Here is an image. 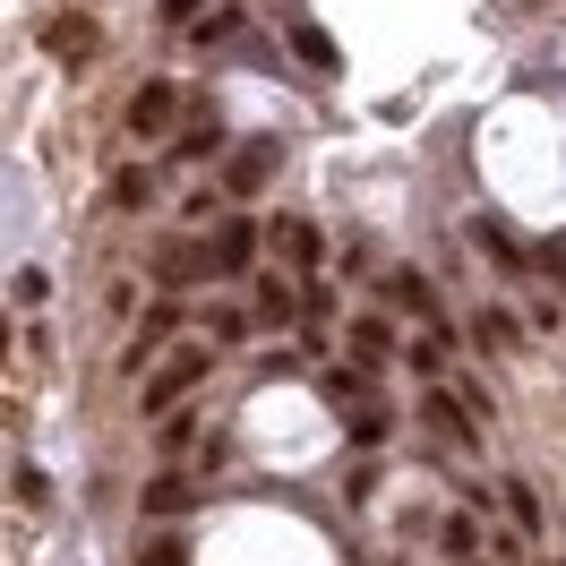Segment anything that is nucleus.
I'll return each instance as SVG.
<instances>
[{"label": "nucleus", "mask_w": 566, "mask_h": 566, "mask_svg": "<svg viewBox=\"0 0 566 566\" xmlns=\"http://www.w3.org/2000/svg\"><path fill=\"white\" fill-rule=\"evenodd\" d=\"M283 43H292V52H301V61H310V70H326V77L344 70V61H335V43H326L318 27H292V35H283Z\"/></svg>", "instance_id": "obj_12"}, {"label": "nucleus", "mask_w": 566, "mask_h": 566, "mask_svg": "<svg viewBox=\"0 0 566 566\" xmlns=\"http://www.w3.org/2000/svg\"><path fill=\"white\" fill-rule=\"evenodd\" d=\"M172 326H180V310H172V301H155V310L138 318V335H129V360H146L155 344H164V335H172Z\"/></svg>", "instance_id": "obj_10"}, {"label": "nucleus", "mask_w": 566, "mask_h": 566, "mask_svg": "<svg viewBox=\"0 0 566 566\" xmlns=\"http://www.w3.org/2000/svg\"><path fill=\"white\" fill-rule=\"evenodd\" d=\"M155 275H164V283H198V275H214V249L164 241V249H155Z\"/></svg>", "instance_id": "obj_4"}, {"label": "nucleus", "mask_w": 566, "mask_h": 566, "mask_svg": "<svg viewBox=\"0 0 566 566\" xmlns=\"http://www.w3.org/2000/svg\"><path fill=\"white\" fill-rule=\"evenodd\" d=\"M189 438H198V412H164V421H155V447H164V455H180Z\"/></svg>", "instance_id": "obj_18"}, {"label": "nucleus", "mask_w": 566, "mask_h": 566, "mask_svg": "<svg viewBox=\"0 0 566 566\" xmlns=\"http://www.w3.org/2000/svg\"><path fill=\"white\" fill-rule=\"evenodd\" d=\"M353 429V447H378V438H387V412H360V421H344Z\"/></svg>", "instance_id": "obj_24"}, {"label": "nucleus", "mask_w": 566, "mask_h": 566, "mask_svg": "<svg viewBox=\"0 0 566 566\" xmlns=\"http://www.w3.org/2000/svg\"><path fill=\"white\" fill-rule=\"evenodd\" d=\"M387 301H395V310H421V318H438V292H429L421 275H387Z\"/></svg>", "instance_id": "obj_13"}, {"label": "nucleus", "mask_w": 566, "mask_h": 566, "mask_svg": "<svg viewBox=\"0 0 566 566\" xmlns=\"http://www.w3.org/2000/svg\"><path fill=\"white\" fill-rule=\"evenodd\" d=\"M472 241L490 249L497 266H524V249H515V232H506V223H490V214H481V223H472Z\"/></svg>", "instance_id": "obj_15"}, {"label": "nucleus", "mask_w": 566, "mask_h": 566, "mask_svg": "<svg viewBox=\"0 0 566 566\" xmlns=\"http://www.w3.org/2000/svg\"><path fill=\"white\" fill-rule=\"evenodd\" d=\"M258 318L292 326V318H301V292H292V283H258Z\"/></svg>", "instance_id": "obj_14"}, {"label": "nucleus", "mask_w": 566, "mask_h": 566, "mask_svg": "<svg viewBox=\"0 0 566 566\" xmlns=\"http://www.w3.org/2000/svg\"><path fill=\"white\" fill-rule=\"evenodd\" d=\"M43 52H52V61H86V52H95V18H52V27H43Z\"/></svg>", "instance_id": "obj_5"}, {"label": "nucleus", "mask_w": 566, "mask_h": 566, "mask_svg": "<svg viewBox=\"0 0 566 566\" xmlns=\"http://www.w3.org/2000/svg\"><path fill=\"white\" fill-rule=\"evenodd\" d=\"M104 198H112V207H120V214H138L146 198H155V180H146V164H120V172H112V189H104Z\"/></svg>", "instance_id": "obj_9"}, {"label": "nucleus", "mask_w": 566, "mask_h": 566, "mask_svg": "<svg viewBox=\"0 0 566 566\" xmlns=\"http://www.w3.org/2000/svg\"><path fill=\"white\" fill-rule=\"evenodd\" d=\"M266 172H275V138H249V155H232V172H223V189H258Z\"/></svg>", "instance_id": "obj_7"}, {"label": "nucleus", "mask_w": 566, "mask_h": 566, "mask_svg": "<svg viewBox=\"0 0 566 566\" xmlns=\"http://www.w3.org/2000/svg\"><path fill=\"white\" fill-rule=\"evenodd\" d=\"M403 360H412L421 378H438V360H447V344H438V335H421V344H412V353H403Z\"/></svg>", "instance_id": "obj_23"}, {"label": "nucleus", "mask_w": 566, "mask_h": 566, "mask_svg": "<svg viewBox=\"0 0 566 566\" xmlns=\"http://www.w3.org/2000/svg\"><path fill=\"white\" fill-rule=\"evenodd\" d=\"M180 506H198V490H189L180 472H155V481H146V515H180Z\"/></svg>", "instance_id": "obj_8"}, {"label": "nucleus", "mask_w": 566, "mask_h": 566, "mask_svg": "<svg viewBox=\"0 0 566 566\" xmlns=\"http://www.w3.org/2000/svg\"><path fill=\"white\" fill-rule=\"evenodd\" d=\"M275 241L292 249V258H301V266H318V232H310V223H275Z\"/></svg>", "instance_id": "obj_20"}, {"label": "nucleus", "mask_w": 566, "mask_h": 566, "mask_svg": "<svg viewBox=\"0 0 566 566\" xmlns=\"http://www.w3.org/2000/svg\"><path fill=\"white\" fill-rule=\"evenodd\" d=\"M506 515L524 532H541V497H532V481H506Z\"/></svg>", "instance_id": "obj_19"}, {"label": "nucleus", "mask_w": 566, "mask_h": 566, "mask_svg": "<svg viewBox=\"0 0 566 566\" xmlns=\"http://www.w3.org/2000/svg\"><path fill=\"white\" fill-rule=\"evenodd\" d=\"M515 335H524V326L506 318V310H481V318H472V344H490V353H506Z\"/></svg>", "instance_id": "obj_16"}, {"label": "nucleus", "mask_w": 566, "mask_h": 566, "mask_svg": "<svg viewBox=\"0 0 566 566\" xmlns=\"http://www.w3.org/2000/svg\"><path fill=\"white\" fill-rule=\"evenodd\" d=\"M463 566H481V558H463Z\"/></svg>", "instance_id": "obj_28"}, {"label": "nucleus", "mask_w": 566, "mask_h": 566, "mask_svg": "<svg viewBox=\"0 0 566 566\" xmlns=\"http://www.w3.org/2000/svg\"><path fill=\"white\" fill-rule=\"evenodd\" d=\"M421 421H429V438H438V447H481V421L463 412L455 395H421Z\"/></svg>", "instance_id": "obj_2"}, {"label": "nucleus", "mask_w": 566, "mask_h": 566, "mask_svg": "<svg viewBox=\"0 0 566 566\" xmlns=\"http://www.w3.org/2000/svg\"><path fill=\"white\" fill-rule=\"evenodd\" d=\"M207 369H214V353H172L164 369H155V378H146V421H164V412H172L180 395H189L198 378H207Z\"/></svg>", "instance_id": "obj_1"}, {"label": "nucleus", "mask_w": 566, "mask_h": 566, "mask_svg": "<svg viewBox=\"0 0 566 566\" xmlns=\"http://www.w3.org/2000/svg\"><path fill=\"white\" fill-rule=\"evenodd\" d=\"M180 155H189V164H214V155H223V120H198V129L180 138Z\"/></svg>", "instance_id": "obj_17"}, {"label": "nucleus", "mask_w": 566, "mask_h": 566, "mask_svg": "<svg viewBox=\"0 0 566 566\" xmlns=\"http://www.w3.org/2000/svg\"><path fill=\"white\" fill-rule=\"evenodd\" d=\"M438 541H447V549H455V558H481V532H472V515H455V524L438 532Z\"/></svg>", "instance_id": "obj_22"}, {"label": "nucleus", "mask_w": 566, "mask_h": 566, "mask_svg": "<svg viewBox=\"0 0 566 566\" xmlns=\"http://www.w3.org/2000/svg\"><path fill=\"white\" fill-rule=\"evenodd\" d=\"M353 353H360V369H378V360L395 353V335H387V318H353Z\"/></svg>", "instance_id": "obj_11"}, {"label": "nucleus", "mask_w": 566, "mask_h": 566, "mask_svg": "<svg viewBox=\"0 0 566 566\" xmlns=\"http://www.w3.org/2000/svg\"><path fill=\"white\" fill-rule=\"evenodd\" d=\"M326 395H335V403H353V395H369V369H326Z\"/></svg>", "instance_id": "obj_21"}, {"label": "nucleus", "mask_w": 566, "mask_h": 566, "mask_svg": "<svg viewBox=\"0 0 566 566\" xmlns=\"http://www.w3.org/2000/svg\"><path fill=\"white\" fill-rule=\"evenodd\" d=\"M541 266H549V275L566 283V241H549V249H541Z\"/></svg>", "instance_id": "obj_26"}, {"label": "nucleus", "mask_w": 566, "mask_h": 566, "mask_svg": "<svg viewBox=\"0 0 566 566\" xmlns=\"http://www.w3.org/2000/svg\"><path fill=\"white\" fill-rule=\"evenodd\" d=\"M172 112H180V86H172V77H146L138 95H129V129H138V138H155Z\"/></svg>", "instance_id": "obj_3"}, {"label": "nucleus", "mask_w": 566, "mask_h": 566, "mask_svg": "<svg viewBox=\"0 0 566 566\" xmlns=\"http://www.w3.org/2000/svg\"><path fill=\"white\" fill-rule=\"evenodd\" d=\"M0 360H9V318H0Z\"/></svg>", "instance_id": "obj_27"}, {"label": "nucleus", "mask_w": 566, "mask_h": 566, "mask_svg": "<svg viewBox=\"0 0 566 566\" xmlns=\"http://www.w3.org/2000/svg\"><path fill=\"white\" fill-rule=\"evenodd\" d=\"M138 566H189V541H155V549H146Z\"/></svg>", "instance_id": "obj_25"}, {"label": "nucleus", "mask_w": 566, "mask_h": 566, "mask_svg": "<svg viewBox=\"0 0 566 566\" xmlns=\"http://www.w3.org/2000/svg\"><path fill=\"white\" fill-rule=\"evenodd\" d=\"M249 258H258V223H249V214H232V223L214 232V266H223V275H241Z\"/></svg>", "instance_id": "obj_6"}]
</instances>
